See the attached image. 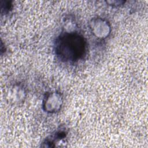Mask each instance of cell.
<instances>
[{
	"label": "cell",
	"mask_w": 148,
	"mask_h": 148,
	"mask_svg": "<svg viewBox=\"0 0 148 148\" xmlns=\"http://www.w3.org/2000/svg\"><path fill=\"white\" fill-rule=\"evenodd\" d=\"M56 56L65 62H75L85 54L86 41L77 32H65L60 35L54 45Z\"/></svg>",
	"instance_id": "cell-1"
},
{
	"label": "cell",
	"mask_w": 148,
	"mask_h": 148,
	"mask_svg": "<svg viewBox=\"0 0 148 148\" xmlns=\"http://www.w3.org/2000/svg\"><path fill=\"white\" fill-rule=\"evenodd\" d=\"M62 103V99L60 94L56 92H51L45 97L43 102V108L45 112L55 113L60 110Z\"/></svg>",
	"instance_id": "cell-3"
},
{
	"label": "cell",
	"mask_w": 148,
	"mask_h": 148,
	"mask_svg": "<svg viewBox=\"0 0 148 148\" xmlns=\"http://www.w3.org/2000/svg\"><path fill=\"white\" fill-rule=\"evenodd\" d=\"M90 27L93 34L98 38H106L110 32L109 23L102 18H94L90 23Z\"/></svg>",
	"instance_id": "cell-2"
}]
</instances>
